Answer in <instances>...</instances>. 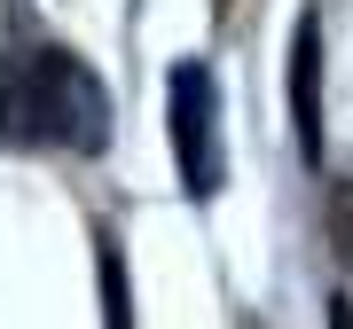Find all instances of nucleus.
<instances>
[{
  "label": "nucleus",
  "instance_id": "1",
  "mask_svg": "<svg viewBox=\"0 0 353 329\" xmlns=\"http://www.w3.org/2000/svg\"><path fill=\"white\" fill-rule=\"evenodd\" d=\"M55 141V149H102L110 141V87L63 47H39L24 55V87L8 94V126L0 141Z\"/></svg>",
  "mask_w": 353,
  "mask_h": 329
},
{
  "label": "nucleus",
  "instance_id": "2",
  "mask_svg": "<svg viewBox=\"0 0 353 329\" xmlns=\"http://www.w3.org/2000/svg\"><path fill=\"white\" fill-rule=\"evenodd\" d=\"M173 164L196 204L220 196V87L204 63H173Z\"/></svg>",
  "mask_w": 353,
  "mask_h": 329
},
{
  "label": "nucleus",
  "instance_id": "3",
  "mask_svg": "<svg viewBox=\"0 0 353 329\" xmlns=\"http://www.w3.org/2000/svg\"><path fill=\"white\" fill-rule=\"evenodd\" d=\"M290 134H299V157L322 164V24L299 16L290 32Z\"/></svg>",
  "mask_w": 353,
  "mask_h": 329
},
{
  "label": "nucleus",
  "instance_id": "4",
  "mask_svg": "<svg viewBox=\"0 0 353 329\" xmlns=\"http://www.w3.org/2000/svg\"><path fill=\"white\" fill-rule=\"evenodd\" d=\"M94 243H102V251H94V259H102V329H134V306H126V266H118V235L102 228Z\"/></svg>",
  "mask_w": 353,
  "mask_h": 329
},
{
  "label": "nucleus",
  "instance_id": "5",
  "mask_svg": "<svg viewBox=\"0 0 353 329\" xmlns=\"http://www.w3.org/2000/svg\"><path fill=\"white\" fill-rule=\"evenodd\" d=\"M330 235H338V259L353 266V180H330Z\"/></svg>",
  "mask_w": 353,
  "mask_h": 329
},
{
  "label": "nucleus",
  "instance_id": "6",
  "mask_svg": "<svg viewBox=\"0 0 353 329\" xmlns=\"http://www.w3.org/2000/svg\"><path fill=\"white\" fill-rule=\"evenodd\" d=\"M330 329H353V298H330Z\"/></svg>",
  "mask_w": 353,
  "mask_h": 329
},
{
  "label": "nucleus",
  "instance_id": "7",
  "mask_svg": "<svg viewBox=\"0 0 353 329\" xmlns=\"http://www.w3.org/2000/svg\"><path fill=\"white\" fill-rule=\"evenodd\" d=\"M212 8H228V0H212Z\"/></svg>",
  "mask_w": 353,
  "mask_h": 329
}]
</instances>
